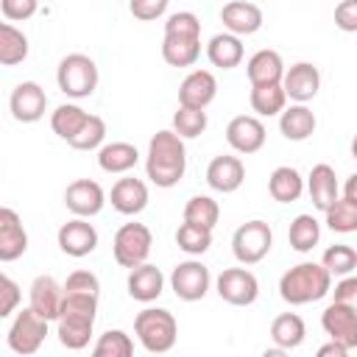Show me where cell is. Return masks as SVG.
Returning a JSON list of instances; mask_svg holds the SVG:
<instances>
[{"label":"cell","mask_w":357,"mask_h":357,"mask_svg":"<svg viewBox=\"0 0 357 357\" xmlns=\"http://www.w3.org/2000/svg\"><path fill=\"white\" fill-rule=\"evenodd\" d=\"M282 89H284V98L293 100V103H307L318 95L321 89V73L315 64L310 61H296L290 64L284 73H282Z\"/></svg>","instance_id":"7c38bea8"},{"label":"cell","mask_w":357,"mask_h":357,"mask_svg":"<svg viewBox=\"0 0 357 357\" xmlns=\"http://www.w3.org/2000/svg\"><path fill=\"white\" fill-rule=\"evenodd\" d=\"M126 287H128V296H131L134 301L148 304V301H156V298L162 296V290H165V276H162V271H159L156 265H151V262L145 259V262L128 268V282H126Z\"/></svg>","instance_id":"44dd1931"},{"label":"cell","mask_w":357,"mask_h":357,"mask_svg":"<svg viewBox=\"0 0 357 357\" xmlns=\"http://www.w3.org/2000/svg\"><path fill=\"white\" fill-rule=\"evenodd\" d=\"M206 59L212 67H220V70H234L240 61H243V42L240 36L234 33H215L206 45Z\"/></svg>","instance_id":"83f0119b"},{"label":"cell","mask_w":357,"mask_h":357,"mask_svg":"<svg viewBox=\"0 0 357 357\" xmlns=\"http://www.w3.org/2000/svg\"><path fill=\"white\" fill-rule=\"evenodd\" d=\"M61 296H64L61 284H59L53 276L42 273V276H36V279L31 282V290H28V307H31L39 318H45V321H56L59 307H61Z\"/></svg>","instance_id":"7402d4cb"},{"label":"cell","mask_w":357,"mask_h":357,"mask_svg":"<svg viewBox=\"0 0 357 357\" xmlns=\"http://www.w3.org/2000/svg\"><path fill=\"white\" fill-rule=\"evenodd\" d=\"M86 114L89 112H84L78 103H61V106H56V112L50 114V128H53V134L56 137H61L64 142L81 128V123L86 120Z\"/></svg>","instance_id":"f35d334b"},{"label":"cell","mask_w":357,"mask_h":357,"mask_svg":"<svg viewBox=\"0 0 357 357\" xmlns=\"http://www.w3.org/2000/svg\"><path fill=\"white\" fill-rule=\"evenodd\" d=\"M106 204V192L92 178H75L64 190V206L75 218H95Z\"/></svg>","instance_id":"5bb4252c"},{"label":"cell","mask_w":357,"mask_h":357,"mask_svg":"<svg viewBox=\"0 0 357 357\" xmlns=\"http://www.w3.org/2000/svg\"><path fill=\"white\" fill-rule=\"evenodd\" d=\"M329 290H332V276L321 262H298L287 268L279 279V296L290 307L321 301L324 296H329Z\"/></svg>","instance_id":"3957f363"},{"label":"cell","mask_w":357,"mask_h":357,"mask_svg":"<svg viewBox=\"0 0 357 357\" xmlns=\"http://www.w3.org/2000/svg\"><path fill=\"white\" fill-rule=\"evenodd\" d=\"M28 251V231L11 206H0V262H14Z\"/></svg>","instance_id":"ac0fdd59"},{"label":"cell","mask_w":357,"mask_h":357,"mask_svg":"<svg viewBox=\"0 0 357 357\" xmlns=\"http://www.w3.org/2000/svg\"><path fill=\"white\" fill-rule=\"evenodd\" d=\"M56 240H59V248L67 257L81 259V257H89L98 248V229L86 218H73V220L61 223Z\"/></svg>","instance_id":"9a60e30c"},{"label":"cell","mask_w":357,"mask_h":357,"mask_svg":"<svg viewBox=\"0 0 357 357\" xmlns=\"http://www.w3.org/2000/svg\"><path fill=\"white\" fill-rule=\"evenodd\" d=\"M335 25L346 33L357 31V0H340L335 6Z\"/></svg>","instance_id":"c3c4849f"},{"label":"cell","mask_w":357,"mask_h":357,"mask_svg":"<svg viewBox=\"0 0 357 357\" xmlns=\"http://www.w3.org/2000/svg\"><path fill=\"white\" fill-rule=\"evenodd\" d=\"M346 354H349V349L343 343H337V340H329V343H324L318 349V357H346Z\"/></svg>","instance_id":"f907efd6"},{"label":"cell","mask_w":357,"mask_h":357,"mask_svg":"<svg viewBox=\"0 0 357 357\" xmlns=\"http://www.w3.org/2000/svg\"><path fill=\"white\" fill-rule=\"evenodd\" d=\"M139 162V151L131 142H103L98 148V165L103 173H128Z\"/></svg>","instance_id":"f546056e"},{"label":"cell","mask_w":357,"mask_h":357,"mask_svg":"<svg viewBox=\"0 0 357 357\" xmlns=\"http://www.w3.org/2000/svg\"><path fill=\"white\" fill-rule=\"evenodd\" d=\"M209 284H212V276L201 259H184L170 273V290L181 301H201L209 293Z\"/></svg>","instance_id":"9c48e42d"},{"label":"cell","mask_w":357,"mask_h":357,"mask_svg":"<svg viewBox=\"0 0 357 357\" xmlns=\"http://www.w3.org/2000/svg\"><path fill=\"white\" fill-rule=\"evenodd\" d=\"M8 109H11V117L17 123H36V120L45 117L47 95L36 81H22V84H17L11 89Z\"/></svg>","instance_id":"4fadbf2b"},{"label":"cell","mask_w":357,"mask_h":357,"mask_svg":"<svg viewBox=\"0 0 357 357\" xmlns=\"http://www.w3.org/2000/svg\"><path fill=\"white\" fill-rule=\"evenodd\" d=\"M218 95V78L209 70H192L178 86V106L206 109Z\"/></svg>","instance_id":"ffe728a7"},{"label":"cell","mask_w":357,"mask_h":357,"mask_svg":"<svg viewBox=\"0 0 357 357\" xmlns=\"http://www.w3.org/2000/svg\"><path fill=\"white\" fill-rule=\"evenodd\" d=\"M176 245L184 254H190V257H201L212 245V229H204V226H195V223H187L184 220L176 229Z\"/></svg>","instance_id":"74e56055"},{"label":"cell","mask_w":357,"mask_h":357,"mask_svg":"<svg viewBox=\"0 0 357 357\" xmlns=\"http://www.w3.org/2000/svg\"><path fill=\"white\" fill-rule=\"evenodd\" d=\"M165 33H181V36H201V20L192 11H176L165 20Z\"/></svg>","instance_id":"7bdbcfd3"},{"label":"cell","mask_w":357,"mask_h":357,"mask_svg":"<svg viewBox=\"0 0 357 357\" xmlns=\"http://www.w3.org/2000/svg\"><path fill=\"white\" fill-rule=\"evenodd\" d=\"M151 248H153V234L145 223H123L114 231L112 254L120 268H134L145 262L151 257Z\"/></svg>","instance_id":"52a82bcc"},{"label":"cell","mask_w":357,"mask_h":357,"mask_svg":"<svg viewBox=\"0 0 357 357\" xmlns=\"http://www.w3.org/2000/svg\"><path fill=\"white\" fill-rule=\"evenodd\" d=\"M56 84H59V89H61L67 98H73V100L89 98V95L98 89V64H95L86 53H67V56L59 61Z\"/></svg>","instance_id":"5b68a950"},{"label":"cell","mask_w":357,"mask_h":357,"mask_svg":"<svg viewBox=\"0 0 357 357\" xmlns=\"http://www.w3.org/2000/svg\"><path fill=\"white\" fill-rule=\"evenodd\" d=\"M173 131L181 139H195L206 131V112L204 109H190V106H178L173 114Z\"/></svg>","instance_id":"b9f144b4"},{"label":"cell","mask_w":357,"mask_h":357,"mask_svg":"<svg viewBox=\"0 0 357 357\" xmlns=\"http://www.w3.org/2000/svg\"><path fill=\"white\" fill-rule=\"evenodd\" d=\"M201 56V36H181L165 33L162 39V59L170 67H192Z\"/></svg>","instance_id":"484cf974"},{"label":"cell","mask_w":357,"mask_h":357,"mask_svg":"<svg viewBox=\"0 0 357 357\" xmlns=\"http://www.w3.org/2000/svg\"><path fill=\"white\" fill-rule=\"evenodd\" d=\"M92 354L95 357H131L134 354V340L123 329H106L98 337V343L92 346Z\"/></svg>","instance_id":"ab89813d"},{"label":"cell","mask_w":357,"mask_h":357,"mask_svg":"<svg viewBox=\"0 0 357 357\" xmlns=\"http://www.w3.org/2000/svg\"><path fill=\"white\" fill-rule=\"evenodd\" d=\"M184 170H187V148H184V139L173 128L156 131L151 137L148 153H145V173H148V178L156 187L167 190V187H176L184 178Z\"/></svg>","instance_id":"6da1fadb"},{"label":"cell","mask_w":357,"mask_h":357,"mask_svg":"<svg viewBox=\"0 0 357 357\" xmlns=\"http://www.w3.org/2000/svg\"><path fill=\"white\" fill-rule=\"evenodd\" d=\"M329 293H335V301L354 304V301H357V279H354L351 273H346V276L335 284V290H329Z\"/></svg>","instance_id":"681fc988"},{"label":"cell","mask_w":357,"mask_h":357,"mask_svg":"<svg viewBox=\"0 0 357 357\" xmlns=\"http://www.w3.org/2000/svg\"><path fill=\"white\" fill-rule=\"evenodd\" d=\"M321 265L329 271V276H346V273H354L357 268V251L346 243H335L324 251L321 257Z\"/></svg>","instance_id":"60d3db41"},{"label":"cell","mask_w":357,"mask_h":357,"mask_svg":"<svg viewBox=\"0 0 357 357\" xmlns=\"http://www.w3.org/2000/svg\"><path fill=\"white\" fill-rule=\"evenodd\" d=\"M268 192H271V198L279 201V204H293V201H298L301 192H304V178H301V173H298L296 167L282 165V167H276V170L271 173V178H268Z\"/></svg>","instance_id":"4dcf8cb0"},{"label":"cell","mask_w":357,"mask_h":357,"mask_svg":"<svg viewBox=\"0 0 357 357\" xmlns=\"http://www.w3.org/2000/svg\"><path fill=\"white\" fill-rule=\"evenodd\" d=\"M284 354V349H279V346H273V349H265V357H282Z\"/></svg>","instance_id":"f5cc1de1"},{"label":"cell","mask_w":357,"mask_h":357,"mask_svg":"<svg viewBox=\"0 0 357 357\" xmlns=\"http://www.w3.org/2000/svg\"><path fill=\"white\" fill-rule=\"evenodd\" d=\"M167 3L170 0H128V11L142 22H153L167 11Z\"/></svg>","instance_id":"7dc6e473"},{"label":"cell","mask_w":357,"mask_h":357,"mask_svg":"<svg viewBox=\"0 0 357 357\" xmlns=\"http://www.w3.org/2000/svg\"><path fill=\"white\" fill-rule=\"evenodd\" d=\"M245 73H248V81L251 86H259V84H279L282 81V73H284V61L276 50L271 47H262L257 50L248 64H245Z\"/></svg>","instance_id":"4316f807"},{"label":"cell","mask_w":357,"mask_h":357,"mask_svg":"<svg viewBox=\"0 0 357 357\" xmlns=\"http://www.w3.org/2000/svg\"><path fill=\"white\" fill-rule=\"evenodd\" d=\"M251 109L259 114V117H276L287 98H284V89L282 84H259V86H251Z\"/></svg>","instance_id":"e575fe53"},{"label":"cell","mask_w":357,"mask_h":357,"mask_svg":"<svg viewBox=\"0 0 357 357\" xmlns=\"http://www.w3.org/2000/svg\"><path fill=\"white\" fill-rule=\"evenodd\" d=\"M326 215V226L337 234H351L357 231V198H346V195H337L332 201V206L324 209Z\"/></svg>","instance_id":"836d02e7"},{"label":"cell","mask_w":357,"mask_h":357,"mask_svg":"<svg viewBox=\"0 0 357 357\" xmlns=\"http://www.w3.org/2000/svg\"><path fill=\"white\" fill-rule=\"evenodd\" d=\"M315 126H318V120H315L312 109H307V103H293L279 112V131L290 142L310 139L315 134Z\"/></svg>","instance_id":"cb8c5ba5"},{"label":"cell","mask_w":357,"mask_h":357,"mask_svg":"<svg viewBox=\"0 0 357 357\" xmlns=\"http://www.w3.org/2000/svg\"><path fill=\"white\" fill-rule=\"evenodd\" d=\"M343 195H346V198H357V176H354V173L346 178V190H343Z\"/></svg>","instance_id":"816d5d0a"},{"label":"cell","mask_w":357,"mask_h":357,"mask_svg":"<svg viewBox=\"0 0 357 357\" xmlns=\"http://www.w3.org/2000/svg\"><path fill=\"white\" fill-rule=\"evenodd\" d=\"M218 296L231 307H248L259 296V282L248 268H226L215 279Z\"/></svg>","instance_id":"30bf717a"},{"label":"cell","mask_w":357,"mask_h":357,"mask_svg":"<svg viewBox=\"0 0 357 357\" xmlns=\"http://www.w3.org/2000/svg\"><path fill=\"white\" fill-rule=\"evenodd\" d=\"M47 324L50 321L39 318L31 307L20 310L11 321V326H8V335H6L8 349L14 354H36L42 349L45 337H47Z\"/></svg>","instance_id":"ba28073f"},{"label":"cell","mask_w":357,"mask_h":357,"mask_svg":"<svg viewBox=\"0 0 357 357\" xmlns=\"http://www.w3.org/2000/svg\"><path fill=\"white\" fill-rule=\"evenodd\" d=\"M262 8L254 0H231L220 8V22L234 36H251L262 28Z\"/></svg>","instance_id":"e0dca14e"},{"label":"cell","mask_w":357,"mask_h":357,"mask_svg":"<svg viewBox=\"0 0 357 357\" xmlns=\"http://www.w3.org/2000/svg\"><path fill=\"white\" fill-rule=\"evenodd\" d=\"M307 192H310V201L315 209H326L332 206V201L340 195V184H337V176H335V167L321 162V165H312L310 176H307Z\"/></svg>","instance_id":"d4e9b609"},{"label":"cell","mask_w":357,"mask_h":357,"mask_svg":"<svg viewBox=\"0 0 357 357\" xmlns=\"http://www.w3.org/2000/svg\"><path fill=\"white\" fill-rule=\"evenodd\" d=\"M98 318V296L89 293H64L61 307L56 315V335L59 343L70 351H81L89 346L92 329Z\"/></svg>","instance_id":"7a4b0ae2"},{"label":"cell","mask_w":357,"mask_h":357,"mask_svg":"<svg viewBox=\"0 0 357 357\" xmlns=\"http://www.w3.org/2000/svg\"><path fill=\"white\" fill-rule=\"evenodd\" d=\"M25 59H28V36L11 22H0V67H17Z\"/></svg>","instance_id":"1f68e13d"},{"label":"cell","mask_w":357,"mask_h":357,"mask_svg":"<svg viewBox=\"0 0 357 357\" xmlns=\"http://www.w3.org/2000/svg\"><path fill=\"white\" fill-rule=\"evenodd\" d=\"M134 335L142 343L145 351L151 354H165L176 346L178 337V324L173 318L170 310L162 307H145L142 312H137L134 318Z\"/></svg>","instance_id":"277c9868"},{"label":"cell","mask_w":357,"mask_h":357,"mask_svg":"<svg viewBox=\"0 0 357 357\" xmlns=\"http://www.w3.org/2000/svg\"><path fill=\"white\" fill-rule=\"evenodd\" d=\"M273 245V231L265 220H245L231 234V254L240 265H257L268 257Z\"/></svg>","instance_id":"8992f818"},{"label":"cell","mask_w":357,"mask_h":357,"mask_svg":"<svg viewBox=\"0 0 357 357\" xmlns=\"http://www.w3.org/2000/svg\"><path fill=\"white\" fill-rule=\"evenodd\" d=\"M184 220L195 223V226H204V229H215L218 220H220V206L212 195H192L184 204Z\"/></svg>","instance_id":"d590c367"},{"label":"cell","mask_w":357,"mask_h":357,"mask_svg":"<svg viewBox=\"0 0 357 357\" xmlns=\"http://www.w3.org/2000/svg\"><path fill=\"white\" fill-rule=\"evenodd\" d=\"M226 142L237 153H257L265 145V126L254 114H237L226 126Z\"/></svg>","instance_id":"2e32d148"},{"label":"cell","mask_w":357,"mask_h":357,"mask_svg":"<svg viewBox=\"0 0 357 357\" xmlns=\"http://www.w3.org/2000/svg\"><path fill=\"white\" fill-rule=\"evenodd\" d=\"M307 337V326H304V318L296 315V312H282L271 321V340L273 346L290 351V349H298Z\"/></svg>","instance_id":"f1b7e54d"},{"label":"cell","mask_w":357,"mask_h":357,"mask_svg":"<svg viewBox=\"0 0 357 357\" xmlns=\"http://www.w3.org/2000/svg\"><path fill=\"white\" fill-rule=\"evenodd\" d=\"M64 293H89V296H100V279L92 271H73L67 276V282L61 284Z\"/></svg>","instance_id":"ee69618b"},{"label":"cell","mask_w":357,"mask_h":357,"mask_svg":"<svg viewBox=\"0 0 357 357\" xmlns=\"http://www.w3.org/2000/svg\"><path fill=\"white\" fill-rule=\"evenodd\" d=\"M245 181V165L240 156H231V153H220L209 162L206 167V184L215 190V192H234L240 190V184Z\"/></svg>","instance_id":"d6986e66"},{"label":"cell","mask_w":357,"mask_h":357,"mask_svg":"<svg viewBox=\"0 0 357 357\" xmlns=\"http://www.w3.org/2000/svg\"><path fill=\"white\" fill-rule=\"evenodd\" d=\"M39 8V0H0V11L6 20L11 22H25L36 14Z\"/></svg>","instance_id":"bcb514c9"},{"label":"cell","mask_w":357,"mask_h":357,"mask_svg":"<svg viewBox=\"0 0 357 357\" xmlns=\"http://www.w3.org/2000/svg\"><path fill=\"white\" fill-rule=\"evenodd\" d=\"M321 326L329 335V340L343 343L349 351L357 349V310H354V304L332 301L321 312Z\"/></svg>","instance_id":"8fae6325"},{"label":"cell","mask_w":357,"mask_h":357,"mask_svg":"<svg viewBox=\"0 0 357 357\" xmlns=\"http://www.w3.org/2000/svg\"><path fill=\"white\" fill-rule=\"evenodd\" d=\"M109 201L120 215L134 218L148 206V184L142 178H134V176L117 178L112 192H109Z\"/></svg>","instance_id":"603a6c76"},{"label":"cell","mask_w":357,"mask_h":357,"mask_svg":"<svg viewBox=\"0 0 357 357\" xmlns=\"http://www.w3.org/2000/svg\"><path fill=\"white\" fill-rule=\"evenodd\" d=\"M318 240H321V223H318L312 215L304 212V215H296V218L290 220L287 243H290L293 251L307 254V251H312V248L318 245Z\"/></svg>","instance_id":"d6a6232c"},{"label":"cell","mask_w":357,"mask_h":357,"mask_svg":"<svg viewBox=\"0 0 357 357\" xmlns=\"http://www.w3.org/2000/svg\"><path fill=\"white\" fill-rule=\"evenodd\" d=\"M20 298H22L20 284H17L8 273H3V271H0V318H8L11 312H17Z\"/></svg>","instance_id":"f6af8a7d"},{"label":"cell","mask_w":357,"mask_h":357,"mask_svg":"<svg viewBox=\"0 0 357 357\" xmlns=\"http://www.w3.org/2000/svg\"><path fill=\"white\" fill-rule=\"evenodd\" d=\"M103 139H106V120L98 117V114H86V120L67 139V145L75 148V151H95V148L103 145Z\"/></svg>","instance_id":"8d00e7d4"}]
</instances>
